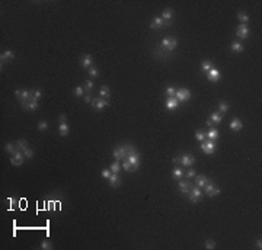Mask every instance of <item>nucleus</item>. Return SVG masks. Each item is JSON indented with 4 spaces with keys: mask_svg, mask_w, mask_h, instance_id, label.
<instances>
[{
    "mask_svg": "<svg viewBox=\"0 0 262 250\" xmlns=\"http://www.w3.org/2000/svg\"><path fill=\"white\" fill-rule=\"evenodd\" d=\"M38 102L39 100H37V99H29L28 102L22 103V108L26 109V111H35V109L38 108Z\"/></svg>",
    "mask_w": 262,
    "mask_h": 250,
    "instance_id": "13",
    "label": "nucleus"
},
{
    "mask_svg": "<svg viewBox=\"0 0 262 250\" xmlns=\"http://www.w3.org/2000/svg\"><path fill=\"white\" fill-rule=\"evenodd\" d=\"M109 105V102H108V99H104V98H96L92 100V106H93V109H96V111H101V109H104L105 106Z\"/></svg>",
    "mask_w": 262,
    "mask_h": 250,
    "instance_id": "9",
    "label": "nucleus"
},
{
    "mask_svg": "<svg viewBox=\"0 0 262 250\" xmlns=\"http://www.w3.org/2000/svg\"><path fill=\"white\" fill-rule=\"evenodd\" d=\"M124 160H128L131 165V172L133 170H137L138 167H140V154H138V151L136 150V151L130 153L128 156H127V158H124Z\"/></svg>",
    "mask_w": 262,
    "mask_h": 250,
    "instance_id": "2",
    "label": "nucleus"
},
{
    "mask_svg": "<svg viewBox=\"0 0 262 250\" xmlns=\"http://www.w3.org/2000/svg\"><path fill=\"white\" fill-rule=\"evenodd\" d=\"M201 150H203L205 154H213V153L216 151V143L213 141V140H210V141H205V143H201Z\"/></svg>",
    "mask_w": 262,
    "mask_h": 250,
    "instance_id": "7",
    "label": "nucleus"
},
{
    "mask_svg": "<svg viewBox=\"0 0 262 250\" xmlns=\"http://www.w3.org/2000/svg\"><path fill=\"white\" fill-rule=\"evenodd\" d=\"M237 19L240 20L243 25H246V22H249V16L245 13V12H239V13H237Z\"/></svg>",
    "mask_w": 262,
    "mask_h": 250,
    "instance_id": "34",
    "label": "nucleus"
},
{
    "mask_svg": "<svg viewBox=\"0 0 262 250\" xmlns=\"http://www.w3.org/2000/svg\"><path fill=\"white\" fill-rule=\"evenodd\" d=\"M108 180H109L111 188H118V186H121V179L118 178V173H112L111 178L108 179Z\"/></svg>",
    "mask_w": 262,
    "mask_h": 250,
    "instance_id": "20",
    "label": "nucleus"
},
{
    "mask_svg": "<svg viewBox=\"0 0 262 250\" xmlns=\"http://www.w3.org/2000/svg\"><path fill=\"white\" fill-rule=\"evenodd\" d=\"M178 105H179V100L175 96H169V98L166 99V108L169 111H173L175 108H178Z\"/></svg>",
    "mask_w": 262,
    "mask_h": 250,
    "instance_id": "17",
    "label": "nucleus"
},
{
    "mask_svg": "<svg viewBox=\"0 0 262 250\" xmlns=\"http://www.w3.org/2000/svg\"><path fill=\"white\" fill-rule=\"evenodd\" d=\"M178 185H179V191L182 192V193H188V192H189L191 186H189L188 182H179Z\"/></svg>",
    "mask_w": 262,
    "mask_h": 250,
    "instance_id": "28",
    "label": "nucleus"
},
{
    "mask_svg": "<svg viewBox=\"0 0 262 250\" xmlns=\"http://www.w3.org/2000/svg\"><path fill=\"white\" fill-rule=\"evenodd\" d=\"M99 93H101V98L108 99V98H109V95H111V90H109V87L102 86V87H101V90H99Z\"/></svg>",
    "mask_w": 262,
    "mask_h": 250,
    "instance_id": "29",
    "label": "nucleus"
},
{
    "mask_svg": "<svg viewBox=\"0 0 262 250\" xmlns=\"http://www.w3.org/2000/svg\"><path fill=\"white\" fill-rule=\"evenodd\" d=\"M194 176H195V170L194 169H189L186 172V178H194Z\"/></svg>",
    "mask_w": 262,
    "mask_h": 250,
    "instance_id": "48",
    "label": "nucleus"
},
{
    "mask_svg": "<svg viewBox=\"0 0 262 250\" xmlns=\"http://www.w3.org/2000/svg\"><path fill=\"white\" fill-rule=\"evenodd\" d=\"M131 145L130 144H124V145H119V147H117L114 151H112V156H114V158L115 160H124V158H127V156H128V151H130Z\"/></svg>",
    "mask_w": 262,
    "mask_h": 250,
    "instance_id": "1",
    "label": "nucleus"
},
{
    "mask_svg": "<svg viewBox=\"0 0 262 250\" xmlns=\"http://www.w3.org/2000/svg\"><path fill=\"white\" fill-rule=\"evenodd\" d=\"M15 58V53L13 51H10V50H6L5 53L0 54V63H2V70H3V64L6 63L7 60H12Z\"/></svg>",
    "mask_w": 262,
    "mask_h": 250,
    "instance_id": "14",
    "label": "nucleus"
},
{
    "mask_svg": "<svg viewBox=\"0 0 262 250\" xmlns=\"http://www.w3.org/2000/svg\"><path fill=\"white\" fill-rule=\"evenodd\" d=\"M122 167H124V170L130 172V170H131V165H130V161H128V160H124V163H122Z\"/></svg>",
    "mask_w": 262,
    "mask_h": 250,
    "instance_id": "47",
    "label": "nucleus"
},
{
    "mask_svg": "<svg viewBox=\"0 0 262 250\" xmlns=\"http://www.w3.org/2000/svg\"><path fill=\"white\" fill-rule=\"evenodd\" d=\"M204 192H205V195H208V196H217V195L220 193V189L210 180L208 183L204 186Z\"/></svg>",
    "mask_w": 262,
    "mask_h": 250,
    "instance_id": "6",
    "label": "nucleus"
},
{
    "mask_svg": "<svg viewBox=\"0 0 262 250\" xmlns=\"http://www.w3.org/2000/svg\"><path fill=\"white\" fill-rule=\"evenodd\" d=\"M210 182V179L205 176V175H201V176H196L195 179V185L198 186V188H204L205 185Z\"/></svg>",
    "mask_w": 262,
    "mask_h": 250,
    "instance_id": "21",
    "label": "nucleus"
},
{
    "mask_svg": "<svg viewBox=\"0 0 262 250\" xmlns=\"http://www.w3.org/2000/svg\"><path fill=\"white\" fill-rule=\"evenodd\" d=\"M47 128H48V122H47V121H39L38 122V130L39 131H45Z\"/></svg>",
    "mask_w": 262,
    "mask_h": 250,
    "instance_id": "40",
    "label": "nucleus"
},
{
    "mask_svg": "<svg viewBox=\"0 0 262 250\" xmlns=\"http://www.w3.org/2000/svg\"><path fill=\"white\" fill-rule=\"evenodd\" d=\"M23 154H25V157H26V158H32V157H34V151L31 150V148H29V147H28L25 151H23Z\"/></svg>",
    "mask_w": 262,
    "mask_h": 250,
    "instance_id": "46",
    "label": "nucleus"
},
{
    "mask_svg": "<svg viewBox=\"0 0 262 250\" xmlns=\"http://www.w3.org/2000/svg\"><path fill=\"white\" fill-rule=\"evenodd\" d=\"M74 95L79 96V98L83 96V95H85V87H83V86H77V87L74 89Z\"/></svg>",
    "mask_w": 262,
    "mask_h": 250,
    "instance_id": "37",
    "label": "nucleus"
},
{
    "mask_svg": "<svg viewBox=\"0 0 262 250\" xmlns=\"http://www.w3.org/2000/svg\"><path fill=\"white\" fill-rule=\"evenodd\" d=\"M236 35H237L240 40H248V36H249V28L246 26V25L240 23V25L237 26V29H236Z\"/></svg>",
    "mask_w": 262,
    "mask_h": 250,
    "instance_id": "11",
    "label": "nucleus"
},
{
    "mask_svg": "<svg viewBox=\"0 0 262 250\" xmlns=\"http://www.w3.org/2000/svg\"><path fill=\"white\" fill-rule=\"evenodd\" d=\"M52 247H54V246H52V243L51 241H42V243H41V249L42 250H51Z\"/></svg>",
    "mask_w": 262,
    "mask_h": 250,
    "instance_id": "38",
    "label": "nucleus"
},
{
    "mask_svg": "<svg viewBox=\"0 0 262 250\" xmlns=\"http://www.w3.org/2000/svg\"><path fill=\"white\" fill-rule=\"evenodd\" d=\"M41 96H42V92H41L39 89H34V90H31V99H37V100H39Z\"/></svg>",
    "mask_w": 262,
    "mask_h": 250,
    "instance_id": "35",
    "label": "nucleus"
},
{
    "mask_svg": "<svg viewBox=\"0 0 262 250\" xmlns=\"http://www.w3.org/2000/svg\"><path fill=\"white\" fill-rule=\"evenodd\" d=\"M175 98H176L179 102H185V100H188V99L191 98V92L188 89H185V87L178 89L176 93H175Z\"/></svg>",
    "mask_w": 262,
    "mask_h": 250,
    "instance_id": "8",
    "label": "nucleus"
},
{
    "mask_svg": "<svg viewBox=\"0 0 262 250\" xmlns=\"http://www.w3.org/2000/svg\"><path fill=\"white\" fill-rule=\"evenodd\" d=\"M210 119L213 121V124H220L223 121V115L220 113V112H213L211 113V116H210Z\"/></svg>",
    "mask_w": 262,
    "mask_h": 250,
    "instance_id": "25",
    "label": "nucleus"
},
{
    "mask_svg": "<svg viewBox=\"0 0 262 250\" xmlns=\"http://www.w3.org/2000/svg\"><path fill=\"white\" fill-rule=\"evenodd\" d=\"M58 122H66V115H64V113H61V115H60Z\"/></svg>",
    "mask_w": 262,
    "mask_h": 250,
    "instance_id": "51",
    "label": "nucleus"
},
{
    "mask_svg": "<svg viewBox=\"0 0 262 250\" xmlns=\"http://www.w3.org/2000/svg\"><path fill=\"white\" fill-rule=\"evenodd\" d=\"M28 147H29L28 141H25V140H18L16 141V148H19V151H25Z\"/></svg>",
    "mask_w": 262,
    "mask_h": 250,
    "instance_id": "27",
    "label": "nucleus"
},
{
    "mask_svg": "<svg viewBox=\"0 0 262 250\" xmlns=\"http://www.w3.org/2000/svg\"><path fill=\"white\" fill-rule=\"evenodd\" d=\"M242 127H243V124H242V121H240V119L235 118V119H232V121H230V130H232V131H240V130H242Z\"/></svg>",
    "mask_w": 262,
    "mask_h": 250,
    "instance_id": "19",
    "label": "nucleus"
},
{
    "mask_svg": "<svg viewBox=\"0 0 262 250\" xmlns=\"http://www.w3.org/2000/svg\"><path fill=\"white\" fill-rule=\"evenodd\" d=\"M188 193H189V195H188L189 201H191V202H194V204L200 202V201H201V198H203V192H201V189H200V188H198L196 185L191 188Z\"/></svg>",
    "mask_w": 262,
    "mask_h": 250,
    "instance_id": "3",
    "label": "nucleus"
},
{
    "mask_svg": "<svg viewBox=\"0 0 262 250\" xmlns=\"http://www.w3.org/2000/svg\"><path fill=\"white\" fill-rule=\"evenodd\" d=\"M89 76H90V77H98L99 70L98 68H95V67H90V68H89Z\"/></svg>",
    "mask_w": 262,
    "mask_h": 250,
    "instance_id": "43",
    "label": "nucleus"
},
{
    "mask_svg": "<svg viewBox=\"0 0 262 250\" xmlns=\"http://www.w3.org/2000/svg\"><path fill=\"white\" fill-rule=\"evenodd\" d=\"M92 63H93V58H92L90 54H85V55H82V58H80V64H82V67H85V68H90Z\"/></svg>",
    "mask_w": 262,
    "mask_h": 250,
    "instance_id": "15",
    "label": "nucleus"
},
{
    "mask_svg": "<svg viewBox=\"0 0 262 250\" xmlns=\"http://www.w3.org/2000/svg\"><path fill=\"white\" fill-rule=\"evenodd\" d=\"M172 175H173V178H175V179H179V178H182L183 172H182V169L175 167V169H173V172H172Z\"/></svg>",
    "mask_w": 262,
    "mask_h": 250,
    "instance_id": "36",
    "label": "nucleus"
},
{
    "mask_svg": "<svg viewBox=\"0 0 262 250\" xmlns=\"http://www.w3.org/2000/svg\"><path fill=\"white\" fill-rule=\"evenodd\" d=\"M165 22L162 18H154V19L151 20V23H150V28L151 29H160V28H163L165 26Z\"/></svg>",
    "mask_w": 262,
    "mask_h": 250,
    "instance_id": "18",
    "label": "nucleus"
},
{
    "mask_svg": "<svg viewBox=\"0 0 262 250\" xmlns=\"http://www.w3.org/2000/svg\"><path fill=\"white\" fill-rule=\"evenodd\" d=\"M172 161H173L175 165H178V163H179V157H173L172 158Z\"/></svg>",
    "mask_w": 262,
    "mask_h": 250,
    "instance_id": "52",
    "label": "nucleus"
},
{
    "mask_svg": "<svg viewBox=\"0 0 262 250\" xmlns=\"http://www.w3.org/2000/svg\"><path fill=\"white\" fill-rule=\"evenodd\" d=\"M207 79H208L210 82H213V83L218 82V80H220V71H218L217 68H211V70L207 73Z\"/></svg>",
    "mask_w": 262,
    "mask_h": 250,
    "instance_id": "16",
    "label": "nucleus"
},
{
    "mask_svg": "<svg viewBox=\"0 0 262 250\" xmlns=\"http://www.w3.org/2000/svg\"><path fill=\"white\" fill-rule=\"evenodd\" d=\"M92 100H93V99H92L90 95H86V96H85V102H86V103H92Z\"/></svg>",
    "mask_w": 262,
    "mask_h": 250,
    "instance_id": "49",
    "label": "nucleus"
},
{
    "mask_svg": "<svg viewBox=\"0 0 262 250\" xmlns=\"http://www.w3.org/2000/svg\"><path fill=\"white\" fill-rule=\"evenodd\" d=\"M92 89H93V82L92 80H87L85 85V90H87V92H92Z\"/></svg>",
    "mask_w": 262,
    "mask_h": 250,
    "instance_id": "45",
    "label": "nucleus"
},
{
    "mask_svg": "<svg viewBox=\"0 0 262 250\" xmlns=\"http://www.w3.org/2000/svg\"><path fill=\"white\" fill-rule=\"evenodd\" d=\"M111 172L112 173H118V172H119V161H118V160H115V161L111 165Z\"/></svg>",
    "mask_w": 262,
    "mask_h": 250,
    "instance_id": "39",
    "label": "nucleus"
},
{
    "mask_svg": "<svg viewBox=\"0 0 262 250\" xmlns=\"http://www.w3.org/2000/svg\"><path fill=\"white\" fill-rule=\"evenodd\" d=\"M230 48H232V51H233V53H242L243 51L242 42H239V41H233V42H232V45H230Z\"/></svg>",
    "mask_w": 262,
    "mask_h": 250,
    "instance_id": "23",
    "label": "nucleus"
},
{
    "mask_svg": "<svg viewBox=\"0 0 262 250\" xmlns=\"http://www.w3.org/2000/svg\"><path fill=\"white\" fill-rule=\"evenodd\" d=\"M204 246H205V249L213 250V249H216V241L211 240V238H207V240L204 241Z\"/></svg>",
    "mask_w": 262,
    "mask_h": 250,
    "instance_id": "33",
    "label": "nucleus"
},
{
    "mask_svg": "<svg viewBox=\"0 0 262 250\" xmlns=\"http://www.w3.org/2000/svg\"><path fill=\"white\" fill-rule=\"evenodd\" d=\"M195 138L198 140V141H201V143H203L204 140H205V134H204L203 131H200V130H198V131L195 132Z\"/></svg>",
    "mask_w": 262,
    "mask_h": 250,
    "instance_id": "41",
    "label": "nucleus"
},
{
    "mask_svg": "<svg viewBox=\"0 0 262 250\" xmlns=\"http://www.w3.org/2000/svg\"><path fill=\"white\" fill-rule=\"evenodd\" d=\"M166 93H168V96H175L176 89H175L173 86H168V87H166Z\"/></svg>",
    "mask_w": 262,
    "mask_h": 250,
    "instance_id": "44",
    "label": "nucleus"
},
{
    "mask_svg": "<svg viewBox=\"0 0 262 250\" xmlns=\"http://www.w3.org/2000/svg\"><path fill=\"white\" fill-rule=\"evenodd\" d=\"M179 163L182 166H185V167H189V166H192L195 163V158H194V156H191V154H183V156L179 157Z\"/></svg>",
    "mask_w": 262,
    "mask_h": 250,
    "instance_id": "12",
    "label": "nucleus"
},
{
    "mask_svg": "<svg viewBox=\"0 0 262 250\" xmlns=\"http://www.w3.org/2000/svg\"><path fill=\"white\" fill-rule=\"evenodd\" d=\"M256 249H259V250L262 249V240L261 238H258V240H256Z\"/></svg>",
    "mask_w": 262,
    "mask_h": 250,
    "instance_id": "50",
    "label": "nucleus"
},
{
    "mask_svg": "<svg viewBox=\"0 0 262 250\" xmlns=\"http://www.w3.org/2000/svg\"><path fill=\"white\" fill-rule=\"evenodd\" d=\"M172 16H173V10H172L170 7H166V9L163 10V13H162V16H160V18H162V19L166 22V20L172 19Z\"/></svg>",
    "mask_w": 262,
    "mask_h": 250,
    "instance_id": "24",
    "label": "nucleus"
},
{
    "mask_svg": "<svg viewBox=\"0 0 262 250\" xmlns=\"http://www.w3.org/2000/svg\"><path fill=\"white\" fill-rule=\"evenodd\" d=\"M101 175H102V178L109 179L111 178V175H112V172H111V169H104V170L101 172Z\"/></svg>",
    "mask_w": 262,
    "mask_h": 250,
    "instance_id": "42",
    "label": "nucleus"
},
{
    "mask_svg": "<svg viewBox=\"0 0 262 250\" xmlns=\"http://www.w3.org/2000/svg\"><path fill=\"white\" fill-rule=\"evenodd\" d=\"M5 150H6L9 154H12V156L18 151V150H16V144H13V143H7V144L5 145Z\"/></svg>",
    "mask_w": 262,
    "mask_h": 250,
    "instance_id": "30",
    "label": "nucleus"
},
{
    "mask_svg": "<svg viewBox=\"0 0 262 250\" xmlns=\"http://www.w3.org/2000/svg\"><path fill=\"white\" fill-rule=\"evenodd\" d=\"M201 68H203L204 71L208 73L210 70H211V68H214V67H213V63H211L210 60H205V61H203V64H201Z\"/></svg>",
    "mask_w": 262,
    "mask_h": 250,
    "instance_id": "32",
    "label": "nucleus"
},
{
    "mask_svg": "<svg viewBox=\"0 0 262 250\" xmlns=\"http://www.w3.org/2000/svg\"><path fill=\"white\" fill-rule=\"evenodd\" d=\"M23 153H20L19 150L13 154L12 157H10V165L12 166H20V165H23V161H25V158H23Z\"/></svg>",
    "mask_w": 262,
    "mask_h": 250,
    "instance_id": "10",
    "label": "nucleus"
},
{
    "mask_svg": "<svg viewBox=\"0 0 262 250\" xmlns=\"http://www.w3.org/2000/svg\"><path fill=\"white\" fill-rule=\"evenodd\" d=\"M15 96L19 99L22 103L28 102L31 99V90H26V89H16L15 90Z\"/></svg>",
    "mask_w": 262,
    "mask_h": 250,
    "instance_id": "4",
    "label": "nucleus"
},
{
    "mask_svg": "<svg viewBox=\"0 0 262 250\" xmlns=\"http://www.w3.org/2000/svg\"><path fill=\"white\" fill-rule=\"evenodd\" d=\"M208 140H213V141H216L217 138H218V131H217L216 128H211L208 132H207V135H205Z\"/></svg>",
    "mask_w": 262,
    "mask_h": 250,
    "instance_id": "26",
    "label": "nucleus"
},
{
    "mask_svg": "<svg viewBox=\"0 0 262 250\" xmlns=\"http://www.w3.org/2000/svg\"><path fill=\"white\" fill-rule=\"evenodd\" d=\"M218 111H220V113H227V111H229V103L227 102H224V100H221L220 103H218Z\"/></svg>",
    "mask_w": 262,
    "mask_h": 250,
    "instance_id": "31",
    "label": "nucleus"
},
{
    "mask_svg": "<svg viewBox=\"0 0 262 250\" xmlns=\"http://www.w3.org/2000/svg\"><path fill=\"white\" fill-rule=\"evenodd\" d=\"M58 134L61 135V137L69 135V125H67V122H60V125H58Z\"/></svg>",
    "mask_w": 262,
    "mask_h": 250,
    "instance_id": "22",
    "label": "nucleus"
},
{
    "mask_svg": "<svg viewBox=\"0 0 262 250\" xmlns=\"http://www.w3.org/2000/svg\"><path fill=\"white\" fill-rule=\"evenodd\" d=\"M162 47H163L165 50H168V51H173V50L178 47V41L175 40V38H172V36L163 38V40H162Z\"/></svg>",
    "mask_w": 262,
    "mask_h": 250,
    "instance_id": "5",
    "label": "nucleus"
},
{
    "mask_svg": "<svg viewBox=\"0 0 262 250\" xmlns=\"http://www.w3.org/2000/svg\"><path fill=\"white\" fill-rule=\"evenodd\" d=\"M207 125H208V127H213V121H211V119H207Z\"/></svg>",
    "mask_w": 262,
    "mask_h": 250,
    "instance_id": "53",
    "label": "nucleus"
}]
</instances>
